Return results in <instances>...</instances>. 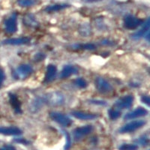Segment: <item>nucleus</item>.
I'll use <instances>...</instances> for the list:
<instances>
[{
  "label": "nucleus",
  "instance_id": "b1692460",
  "mask_svg": "<svg viewBox=\"0 0 150 150\" xmlns=\"http://www.w3.org/2000/svg\"><path fill=\"white\" fill-rule=\"evenodd\" d=\"M109 117L111 120H116L121 116V112L115 109H110L108 112Z\"/></svg>",
  "mask_w": 150,
  "mask_h": 150
},
{
  "label": "nucleus",
  "instance_id": "7c9ffc66",
  "mask_svg": "<svg viewBox=\"0 0 150 150\" xmlns=\"http://www.w3.org/2000/svg\"><path fill=\"white\" fill-rule=\"evenodd\" d=\"M90 101L92 104H96V105H100V106H103V105H105L106 102L105 101H103L101 100H96V99H92Z\"/></svg>",
  "mask_w": 150,
  "mask_h": 150
},
{
  "label": "nucleus",
  "instance_id": "4468645a",
  "mask_svg": "<svg viewBox=\"0 0 150 150\" xmlns=\"http://www.w3.org/2000/svg\"><path fill=\"white\" fill-rule=\"evenodd\" d=\"M30 38L28 37L23 38H10L3 41L4 45H12V46H19V45H27L30 42Z\"/></svg>",
  "mask_w": 150,
  "mask_h": 150
},
{
  "label": "nucleus",
  "instance_id": "aec40b11",
  "mask_svg": "<svg viewBox=\"0 0 150 150\" xmlns=\"http://www.w3.org/2000/svg\"><path fill=\"white\" fill-rule=\"evenodd\" d=\"M68 7H70V5H68V4H55V5H49L47 8H45V11L48 13H52V12H56L64 10Z\"/></svg>",
  "mask_w": 150,
  "mask_h": 150
},
{
  "label": "nucleus",
  "instance_id": "423d86ee",
  "mask_svg": "<svg viewBox=\"0 0 150 150\" xmlns=\"http://www.w3.org/2000/svg\"><path fill=\"white\" fill-rule=\"evenodd\" d=\"M96 87L97 90L101 94H108L112 92V86L108 80L101 77L96 79Z\"/></svg>",
  "mask_w": 150,
  "mask_h": 150
},
{
  "label": "nucleus",
  "instance_id": "72a5a7b5",
  "mask_svg": "<svg viewBox=\"0 0 150 150\" xmlns=\"http://www.w3.org/2000/svg\"><path fill=\"white\" fill-rule=\"evenodd\" d=\"M0 150H16V149L14 148V146H12L6 145L1 147V148H0Z\"/></svg>",
  "mask_w": 150,
  "mask_h": 150
},
{
  "label": "nucleus",
  "instance_id": "9d476101",
  "mask_svg": "<svg viewBox=\"0 0 150 150\" xmlns=\"http://www.w3.org/2000/svg\"><path fill=\"white\" fill-rule=\"evenodd\" d=\"M149 113L148 110L144 108H136L135 110H132L131 112H128L125 116V120H134L136 118L143 117V116H146Z\"/></svg>",
  "mask_w": 150,
  "mask_h": 150
},
{
  "label": "nucleus",
  "instance_id": "f8f14e48",
  "mask_svg": "<svg viewBox=\"0 0 150 150\" xmlns=\"http://www.w3.org/2000/svg\"><path fill=\"white\" fill-rule=\"evenodd\" d=\"M45 104H46V101H45V96L37 97L29 104V110L31 111V112H34V113L38 112Z\"/></svg>",
  "mask_w": 150,
  "mask_h": 150
},
{
  "label": "nucleus",
  "instance_id": "cd10ccee",
  "mask_svg": "<svg viewBox=\"0 0 150 150\" xmlns=\"http://www.w3.org/2000/svg\"><path fill=\"white\" fill-rule=\"evenodd\" d=\"M137 143H140V145H142L143 146H147L149 144V138L148 137H146V135H144V136H142L141 137H140L139 139H137Z\"/></svg>",
  "mask_w": 150,
  "mask_h": 150
},
{
  "label": "nucleus",
  "instance_id": "7ed1b4c3",
  "mask_svg": "<svg viewBox=\"0 0 150 150\" xmlns=\"http://www.w3.org/2000/svg\"><path fill=\"white\" fill-rule=\"evenodd\" d=\"M146 124V121H145V120H135V121L130 122L123 125L120 129L119 132L121 134H127L134 132V131L141 128Z\"/></svg>",
  "mask_w": 150,
  "mask_h": 150
},
{
  "label": "nucleus",
  "instance_id": "f257e3e1",
  "mask_svg": "<svg viewBox=\"0 0 150 150\" xmlns=\"http://www.w3.org/2000/svg\"><path fill=\"white\" fill-rule=\"evenodd\" d=\"M33 73V68L28 64H21L19 65L14 73V77L17 80H25Z\"/></svg>",
  "mask_w": 150,
  "mask_h": 150
},
{
  "label": "nucleus",
  "instance_id": "2f4dec72",
  "mask_svg": "<svg viewBox=\"0 0 150 150\" xmlns=\"http://www.w3.org/2000/svg\"><path fill=\"white\" fill-rule=\"evenodd\" d=\"M14 141H16L17 143H22V144H24V145H29V141H28V140H26V139L24 138H22V137H20V138H16L15 140H14Z\"/></svg>",
  "mask_w": 150,
  "mask_h": 150
},
{
  "label": "nucleus",
  "instance_id": "5701e85b",
  "mask_svg": "<svg viewBox=\"0 0 150 150\" xmlns=\"http://www.w3.org/2000/svg\"><path fill=\"white\" fill-rule=\"evenodd\" d=\"M17 4L23 8L32 7L36 4V0H17Z\"/></svg>",
  "mask_w": 150,
  "mask_h": 150
},
{
  "label": "nucleus",
  "instance_id": "6e6552de",
  "mask_svg": "<svg viewBox=\"0 0 150 150\" xmlns=\"http://www.w3.org/2000/svg\"><path fill=\"white\" fill-rule=\"evenodd\" d=\"M5 29L8 33L13 34L16 33L17 30V14L16 13H13L9 17L5 20Z\"/></svg>",
  "mask_w": 150,
  "mask_h": 150
},
{
  "label": "nucleus",
  "instance_id": "6ab92c4d",
  "mask_svg": "<svg viewBox=\"0 0 150 150\" xmlns=\"http://www.w3.org/2000/svg\"><path fill=\"white\" fill-rule=\"evenodd\" d=\"M77 73H78V70L74 66L71 65H67L62 68L61 74H60V77L62 79H66L71 77V75L76 74Z\"/></svg>",
  "mask_w": 150,
  "mask_h": 150
},
{
  "label": "nucleus",
  "instance_id": "20e7f679",
  "mask_svg": "<svg viewBox=\"0 0 150 150\" xmlns=\"http://www.w3.org/2000/svg\"><path fill=\"white\" fill-rule=\"evenodd\" d=\"M50 117L54 122L62 127H69L72 124V120L68 116L57 111H53L50 113Z\"/></svg>",
  "mask_w": 150,
  "mask_h": 150
},
{
  "label": "nucleus",
  "instance_id": "2eb2a0df",
  "mask_svg": "<svg viewBox=\"0 0 150 150\" xmlns=\"http://www.w3.org/2000/svg\"><path fill=\"white\" fill-rule=\"evenodd\" d=\"M56 74H57V68L54 65H48L47 67L46 73H45V83H51L56 77Z\"/></svg>",
  "mask_w": 150,
  "mask_h": 150
},
{
  "label": "nucleus",
  "instance_id": "f3484780",
  "mask_svg": "<svg viewBox=\"0 0 150 150\" xmlns=\"http://www.w3.org/2000/svg\"><path fill=\"white\" fill-rule=\"evenodd\" d=\"M9 101L11 105V107L14 109V112L17 114H20L22 112V110H21V103L19 101V98L15 94L10 93L9 94Z\"/></svg>",
  "mask_w": 150,
  "mask_h": 150
},
{
  "label": "nucleus",
  "instance_id": "393cba45",
  "mask_svg": "<svg viewBox=\"0 0 150 150\" xmlns=\"http://www.w3.org/2000/svg\"><path fill=\"white\" fill-rule=\"evenodd\" d=\"M138 146L137 144H132V143H124L120 146L119 149L120 150H137Z\"/></svg>",
  "mask_w": 150,
  "mask_h": 150
},
{
  "label": "nucleus",
  "instance_id": "c85d7f7f",
  "mask_svg": "<svg viewBox=\"0 0 150 150\" xmlns=\"http://www.w3.org/2000/svg\"><path fill=\"white\" fill-rule=\"evenodd\" d=\"M46 57V55L45 53H38L37 54L35 55V57H34V59L35 61L36 62H40V61H42L44 60Z\"/></svg>",
  "mask_w": 150,
  "mask_h": 150
},
{
  "label": "nucleus",
  "instance_id": "473e14b6",
  "mask_svg": "<svg viewBox=\"0 0 150 150\" xmlns=\"http://www.w3.org/2000/svg\"><path fill=\"white\" fill-rule=\"evenodd\" d=\"M141 101L146 104L148 107H149V102H150V98L148 96H143L141 97Z\"/></svg>",
  "mask_w": 150,
  "mask_h": 150
},
{
  "label": "nucleus",
  "instance_id": "39448f33",
  "mask_svg": "<svg viewBox=\"0 0 150 150\" xmlns=\"http://www.w3.org/2000/svg\"><path fill=\"white\" fill-rule=\"evenodd\" d=\"M143 23V21L131 14L125 16L123 19V26L127 29H135Z\"/></svg>",
  "mask_w": 150,
  "mask_h": 150
},
{
  "label": "nucleus",
  "instance_id": "0eeeda50",
  "mask_svg": "<svg viewBox=\"0 0 150 150\" xmlns=\"http://www.w3.org/2000/svg\"><path fill=\"white\" fill-rule=\"evenodd\" d=\"M92 131H93V127L89 125L75 128L73 133L74 139L75 141H79L86 136L89 135Z\"/></svg>",
  "mask_w": 150,
  "mask_h": 150
},
{
  "label": "nucleus",
  "instance_id": "1a4fd4ad",
  "mask_svg": "<svg viewBox=\"0 0 150 150\" xmlns=\"http://www.w3.org/2000/svg\"><path fill=\"white\" fill-rule=\"evenodd\" d=\"M134 98L133 96L131 95H128V96H123V97L120 98L116 101L115 103V106L118 109L125 110V109H129L131 108L134 102Z\"/></svg>",
  "mask_w": 150,
  "mask_h": 150
},
{
  "label": "nucleus",
  "instance_id": "f03ea898",
  "mask_svg": "<svg viewBox=\"0 0 150 150\" xmlns=\"http://www.w3.org/2000/svg\"><path fill=\"white\" fill-rule=\"evenodd\" d=\"M46 104L53 107L61 106L65 102V98L63 95L59 92H53L45 96Z\"/></svg>",
  "mask_w": 150,
  "mask_h": 150
},
{
  "label": "nucleus",
  "instance_id": "a878e982",
  "mask_svg": "<svg viewBox=\"0 0 150 150\" xmlns=\"http://www.w3.org/2000/svg\"><path fill=\"white\" fill-rule=\"evenodd\" d=\"M75 85L77 86V87L80 88V89H85L86 87L87 86V82L86 81V80H84L83 78H81V77H79L77 78L74 80Z\"/></svg>",
  "mask_w": 150,
  "mask_h": 150
},
{
  "label": "nucleus",
  "instance_id": "a211bd4d",
  "mask_svg": "<svg viewBox=\"0 0 150 150\" xmlns=\"http://www.w3.org/2000/svg\"><path fill=\"white\" fill-rule=\"evenodd\" d=\"M149 26H150V21L149 19H148L144 24H143V26L140 28L139 30H137L136 33H134L133 34V35L131 36V37L133 38L134 39H139L140 38L143 37V36H145L147 33H149Z\"/></svg>",
  "mask_w": 150,
  "mask_h": 150
},
{
  "label": "nucleus",
  "instance_id": "412c9836",
  "mask_svg": "<svg viewBox=\"0 0 150 150\" xmlns=\"http://www.w3.org/2000/svg\"><path fill=\"white\" fill-rule=\"evenodd\" d=\"M78 31L80 35L83 37H89L92 35V28L88 23H84L81 25Z\"/></svg>",
  "mask_w": 150,
  "mask_h": 150
},
{
  "label": "nucleus",
  "instance_id": "ddd939ff",
  "mask_svg": "<svg viewBox=\"0 0 150 150\" xmlns=\"http://www.w3.org/2000/svg\"><path fill=\"white\" fill-rule=\"evenodd\" d=\"M22 134V130L17 127H0V134L6 135V136H20Z\"/></svg>",
  "mask_w": 150,
  "mask_h": 150
},
{
  "label": "nucleus",
  "instance_id": "dca6fc26",
  "mask_svg": "<svg viewBox=\"0 0 150 150\" xmlns=\"http://www.w3.org/2000/svg\"><path fill=\"white\" fill-rule=\"evenodd\" d=\"M23 23L26 26L30 28H37L39 26V23L36 20L35 16L32 14H26L23 18Z\"/></svg>",
  "mask_w": 150,
  "mask_h": 150
},
{
  "label": "nucleus",
  "instance_id": "9b49d317",
  "mask_svg": "<svg viewBox=\"0 0 150 150\" xmlns=\"http://www.w3.org/2000/svg\"><path fill=\"white\" fill-rule=\"evenodd\" d=\"M71 114L74 117H75L77 120H84V121L96 120L98 117L97 114L92 113V112H83V111H73Z\"/></svg>",
  "mask_w": 150,
  "mask_h": 150
},
{
  "label": "nucleus",
  "instance_id": "f704fd0d",
  "mask_svg": "<svg viewBox=\"0 0 150 150\" xmlns=\"http://www.w3.org/2000/svg\"><path fill=\"white\" fill-rule=\"evenodd\" d=\"M83 1L85 2H88V3H92V2H99V1H101V0H83Z\"/></svg>",
  "mask_w": 150,
  "mask_h": 150
},
{
  "label": "nucleus",
  "instance_id": "bb28decb",
  "mask_svg": "<svg viewBox=\"0 0 150 150\" xmlns=\"http://www.w3.org/2000/svg\"><path fill=\"white\" fill-rule=\"evenodd\" d=\"M63 132L65 135V138H66V144H65V150H68L71 148V137L67 131H64Z\"/></svg>",
  "mask_w": 150,
  "mask_h": 150
},
{
  "label": "nucleus",
  "instance_id": "4be33fe9",
  "mask_svg": "<svg viewBox=\"0 0 150 150\" xmlns=\"http://www.w3.org/2000/svg\"><path fill=\"white\" fill-rule=\"evenodd\" d=\"M71 47L74 50H93L96 48V46L93 44H77L72 45Z\"/></svg>",
  "mask_w": 150,
  "mask_h": 150
},
{
  "label": "nucleus",
  "instance_id": "c756f323",
  "mask_svg": "<svg viewBox=\"0 0 150 150\" xmlns=\"http://www.w3.org/2000/svg\"><path fill=\"white\" fill-rule=\"evenodd\" d=\"M5 80V72H4V71L2 70V68L0 67V89L2 88Z\"/></svg>",
  "mask_w": 150,
  "mask_h": 150
}]
</instances>
